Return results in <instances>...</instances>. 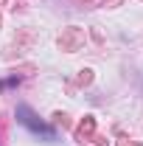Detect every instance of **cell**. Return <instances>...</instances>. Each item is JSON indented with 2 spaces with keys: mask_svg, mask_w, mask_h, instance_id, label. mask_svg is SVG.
Returning <instances> with one entry per match:
<instances>
[{
  "mask_svg": "<svg viewBox=\"0 0 143 146\" xmlns=\"http://www.w3.org/2000/svg\"><path fill=\"white\" fill-rule=\"evenodd\" d=\"M81 45H84V28H79V25H68V28H62V34H59V48H62L65 54L79 51Z\"/></svg>",
  "mask_w": 143,
  "mask_h": 146,
  "instance_id": "obj_1",
  "label": "cell"
},
{
  "mask_svg": "<svg viewBox=\"0 0 143 146\" xmlns=\"http://www.w3.org/2000/svg\"><path fill=\"white\" fill-rule=\"evenodd\" d=\"M17 121L23 124V127H28L31 132H39V135H45L48 141L54 138L51 127H45V124H42V121H39V118H36V115H34V112H31L28 107H17Z\"/></svg>",
  "mask_w": 143,
  "mask_h": 146,
  "instance_id": "obj_2",
  "label": "cell"
},
{
  "mask_svg": "<svg viewBox=\"0 0 143 146\" xmlns=\"http://www.w3.org/2000/svg\"><path fill=\"white\" fill-rule=\"evenodd\" d=\"M93 135H95V118H93V115H84L81 124L76 127V141H87Z\"/></svg>",
  "mask_w": 143,
  "mask_h": 146,
  "instance_id": "obj_3",
  "label": "cell"
},
{
  "mask_svg": "<svg viewBox=\"0 0 143 146\" xmlns=\"http://www.w3.org/2000/svg\"><path fill=\"white\" fill-rule=\"evenodd\" d=\"M90 82H93V70H81L76 76V84H79V87H87Z\"/></svg>",
  "mask_w": 143,
  "mask_h": 146,
  "instance_id": "obj_4",
  "label": "cell"
},
{
  "mask_svg": "<svg viewBox=\"0 0 143 146\" xmlns=\"http://www.w3.org/2000/svg\"><path fill=\"white\" fill-rule=\"evenodd\" d=\"M54 124H59V127H68V115H65V112H54Z\"/></svg>",
  "mask_w": 143,
  "mask_h": 146,
  "instance_id": "obj_5",
  "label": "cell"
},
{
  "mask_svg": "<svg viewBox=\"0 0 143 146\" xmlns=\"http://www.w3.org/2000/svg\"><path fill=\"white\" fill-rule=\"evenodd\" d=\"M118 146H140V143H135V141H129V138H121V141H118Z\"/></svg>",
  "mask_w": 143,
  "mask_h": 146,
  "instance_id": "obj_6",
  "label": "cell"
},
{
  "mask_svg": "<svg viewBox=\"0 0 143 146\" xmlns=\"http://www.w3.org/2000/svg\"><path fill=\"white\" fill-rule=\"evenodd\" d=\"M124 0H104V6H109V9H115V6H121Z\"/></svg>",
  "mask_w": 143,
  "mask_h": 146,
  "instance_id": "obj_7",
  "label": "cell"
},
{
  "mask_svg": "<svg viewBox=\"0 0 143 146\" xmlns=\"http://www.w3.org/2000/svg\"><path fill=\"white\" fill-rule=\"evenodd\" d=\"M76 3H79V6H87V3H90V0H76Z\"/></svg>",
  "mask_w": 143,
  "mask_h": 146,
  "instance_id": "obj_8",
  "label": "cell"
},
{
  "mask_svg": "<svg viewBox=\"0 0 143 146\" xmlns=\"http://www.w3.org/2000/svg\"><path fill=\"white\" fill-rule=\"evenodd\" d=\"M0 23H3V20H0Z\"/></svg>",
  "mask_w": 143,
  "mask_h": 146,
  "instance_id": "obj_9",
  "label": "cell"
}]
</instances>
